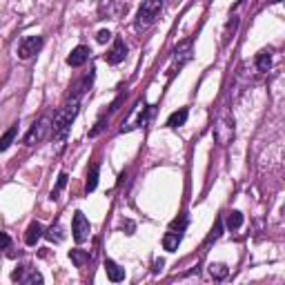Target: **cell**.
<instances>
[{"label": "cell", "mask_w": 285, "mask_h": 285, "mask_svg": "<svg viewBox=\"0 0 285 285\" xmlns=\"http://www.w3.org/2000/svg\"><path fill=\"white\" fill-rule=\"evenodd\" d=\"M78 107H80V100H78V96H74V98L67 100V103L58 111H56L54 123H52V130H54V136H58L60 141H63V138L67 136V132H69L71 123H74L76 114H78Z\"/></svg>", "instance_id": "cell-1"}, {"label": "cell", "mask_w": 285, "mask_h": 285, "mask_svg": "<svg viewBox=\"0 0 285 285\" xmlns=\"http://www.w3.org/2000/svg\"><path fill=\"white\" fill-rule=\"evenodd\" d=\"M163 7H165V0H145V3L141 5V9H138V14H136V27L138 29L152 27L154 22L158 20Z\"/></svg>", "instance_id": "cell-2"}, {"label": "cell", "mask_w": 285, "mask_h": 285, "mask_svg": "<svg viewBox=\"0 0 285 285\" xmlns=\"http://www.w3.org/2000/svg\"><path fill=\"white\" fill-rule=\"evenodd\" d=\"M212 136L219 145H230L234 138V116L230 111L219 116V120L214 123V130H212Z\"/></svg>", "instance_id": "cell-3"}, {"label": "cell", "mask_w": 285, "mask_h": 285, "mask_svg": "<svg viewBox=\"0 0 285 285\" xmlns=\"http://www.w3.org/2000/svg\"><path fill=\"white\" fill-rule=\"evenodd\" d=\"M49 132H52V118L43 116V118L38 120L29 132H27V136H25V145H38V143H43L45 138L49 136Z\"/></svg>", "instance_id": "cell-4"}, {"label": "cell", "mask_w": 285, "mask_h": 285, "mask_svg": "<svg viewBox=\"0 0 285 285\" xmlns=\"http://www.w3.org/2000/svg\"><path fill=\"white\" fill-rule=\"evenodd\" d=\"M71 234H74V241L76 243H85L89 238V221L85 219V214H83V212H76V214H74Z\"/></svg>", "instance_id": "cell-5"}, {"label": "cell", "mask_w": 285, "mask_h": 285, "mask_svg": "<svg viewBox=\"0 0 285 285\" xmlns=\"http://www.w3.org/2000/svg\"><path fill=\"white\" fill-rule=\"evenodd\" d=\"M43 36H27L25 40H22L18 45V56L22 60H27V58H31L33 54H38L43 49Z\"/></svg>", "instance_id": "cell-6"}, {"label": "cell", "mask_w": 285, "mask_h": 285, "mask_svg": "<svg viewBox=\"0 0 285 285\" xmlns=\"http://www.w3.org/2000/svg\"><path fill=\"white\" fill-rule=\"evenodd\" d=\"M125 56H127V45L125 40H120V38H116L114 40V47L109 49L107 54H105V60H107L109 65H118L125 60Z\"/></svg>", "instance_id": "cell-7"}, {"label": "cell", "mask_w": 285, "mask_h": 285, "mask_svg": "<svg viewBox=\"0 0 285 285\" xmlns=\"http://www.w3.org/2000/svg\"><path fill=\"white\" fill-rule=\"evenodd\" d=\"M89 58V49L85 47V45H78L76 49H71V54L67 56V65L69 67H83L87 63Z\"/></svg>", "instance_id": "cell-8"}, {"label": "cell", "mask_w": 285, "mask_h": 285, "mask_svg": "<svg viewBox=\"0 0 285 285\" xmlns=\"http://www.w3.org/2000/svg\"><path fill=\"white\" fill-rule=\"evenodd\" d=\"M105 272H107V276H109V281H114V283H120L123 278H125V270L118 265V263H114L111 259L105 261Z\"/></svg>", "instance_id": "cell-9"}, {"label": "cell", "mask_w": 285, "mask_h": 285, "mask_svg": "<svg viewBox=\"0 0 285 285\" xmlns=\"http://www.w3.org/2000/svg\"><path fill=\"white\" fill-rule=\"evenodd\" d=\"M40 236H43V225H40V223H38V221L29 223V227H27V232H25V243L27 245H36Z\"/></svg>", "instance_id": "cell-10"}, {"label": "cell", "mask_w": 285, "mask_h": 285, "mask_svg": "<svg viewBox=\"0 0 285 285\" xmlns=\"http://www.w3.org/2000/svg\"><path fill=\"white\" fill-rule=\"evenodd\" d=\"M181 238H183V234L181 232H167L165 236H163V248L167 250V252H176L178 250V245H181Z\"/></svg>", "instance_id": "cell-11"}, {"label": "cell", "mask_w": 285, "mask_h": 285, "mask_svg": "<svg viewBox=\"0 0 285 285\" xmlns=\"http://www.w3.org/2000/svg\"><path fill=\"white\" fill-rule=\"evenodd\" d=\"M18 136V125H11L7 132L0 136V152H7L11 147V143H14V138Z\"/></svg>", "instance_id": "cell-12"}, {"label": "cell", "mask_w": 285, "mask_h": 285, "mask_svg": "<svg viewBox=\"0 0 285 285\" xmlns=\"http://www.w3.org/2000/svg\"><path fill=\"white\" fill-rule=\"evenodd\" d=\"M98 172H100V165L98 163H94L92 167H89V172H87V183H85V189L87 192H94L98 185Z\"/></svg>", "instance_id": "cell-13"}, {"label": "cell", "mask_w": 285, "mask_h": 285, "mask_svg": "<svg viewBox=\"0 0 285 285\" xmlns=\"http://www.w3.org/2000/svg\"><path fill=\"white\" fill-rule=\"evenodd\" d=\"M272 67V54L267 52V49H263V52L256 54V69L259 71H267Z\"/></svg>", "instance_id": "cell-14"}, {"label": "cell", "mask_w": 285, "mask_h": 285, "mask_svg": "<svg viewBox=\"0 0 285 285\" xmlns=\"http://www.w3.org/2000/svg\"><path fill=\"white\" fill-rule=\"evenodd\" d=\"M187 116H189V111L183 107V109H178V111H174V114L167 118V125L170 127H181V125H185V120H187Z\"/></svg>", "instance_id": "cell-15"}, {"label": "cell", "mask_w": 285, "mask_h": 285, "mask_svg": "<svg viewBox=\"0 0 285 285\" xmlns=\"http://www.w3.org/2000/svg\"><path fill=\"white\" fill-rule=\"evenodd\" d=\"M192 58V49H183V52H176V56H174V60H172V71L176 69V67H183L187 63V60Z\"/></svg>", "instance_id": "cell-16"}, {"label": "cell", "mask_w": 285, "mask_h": 285, "mask_svg": "<svg viewBox=\"0 0 285 285\" xmlns=\"http://www.w3.org/2000/svg\"><path fill=\"white\" fill-rule=\"evenodd\" d=\"M210 274H212V278L221 281V278H225L227 274H230V270H227L225 263H212L210 265Z\"/></svg>", "instance_id": "cell-17"}, {"label": "cell", "mask_w": 285, "mask_h": 285, "mask_svg": "<svg viewBox=\"0 0 285 285\" xmlns=\"http://www.w3.org/2000/svg\"><path fill=\"white\" fill-rule=\"evenodd\" d=\"M69 259H71V263H76V267H83L89 261V254L87 252H83V250H71L69 252Z\"/></svg>", "instance_id": "cell-18"}, {"label": "cell", "mask_w": 285, "mask_h": 285, "mask_svg": "<svg viewBox=\"0 0 285 285\" xmlns=\"http://www.w3.org/2000/svg\"><path fill=\"white\" fill-rule=\"evenodd\" d=\"M243 225V214L241 212H230V214H227V227H230V230H238V227Z\"/></svg>", "instance_id": "cell-19"}, {"label": "cell", "mask_w": 285, "mask_h": 285, "mask_svg": "<svg viewBox=\"0 0 285 285\" xmlns=\"http://www.w3.org/2000/svg\"><path fill=\"white\" fill-rule=\"evenodd\" d=\"M221 234H223V221L219 219V221L214 223V227H212V234H210V236H208V241H205V245H210L212 241H216V238H219Z\"/></svg>", "instance_id": "cell-20"}, {"label": "cell", "mask_w": 285, "mask_h": 285, "mask_svg": "<svg viewBox=\"0 0 285 285\" xmlns=\"http://www.w3.org/2000/svg\"><path fill=\"white\" fill-rule=\"evenodd\" d=\"M22 283H27V285H33V283H43V274L40 272H29V276H22Z\"/></svg>", "instance_id": "cell-21"}, {"label": "cell", "mask_w": 285, "mask_h": 285, "mask_svg": "<svg viewBox=\"0 0 285 285\" xmlns=\"http://www.w3.org/2000/svg\"><path fill=\"white\" fill-rule=\"evenodd\" d=\"M65 185H67V174L63 172V174L58 176V183H56V189L52 192V198H56V196H58V192H60V189H63Z\"/></svg>", "instance_id": "cell-22"}, {"label": "cell", "mask_w": 285, "mask_h": 285, "mask_svg": "<svg viewBox=\"0 0 285 285\" xmlns=\"http://www.w3.org/2000/svg\"><path fill=\"white\" fill-rule=\"evenodd\" d=\"M58 232H60V225L52 227V230L47 232V238H49V241H54V238H56V241H60V238H63V234H58Z\"/></svg>", "instance_id": "cell-23"}, {"label": "cell", "mask_w": 285, "mask_h": 285, "mask_svg": "<svg viewBox=\"0 0 285 285\" xmlns=\"http://www.w3.org/2000/svg\"><path fill=\"white\" fill-rule=\"evenodd\" d=\"M9 245H11L9 234H7V232H0V250H7Z\"/></svg>", "instance_id": "cell-24"}, {"label": "cell", "mask_w": 285, "mask_h": 285, "mask_svg": "<svg viewBox=\"0 0 285 285\" xmlns=\"http://www.w3.org/2000/svg\"><path fill=\"white\" fill-rule=\"evenodd\" d=\"M236 25H238V18H236V16H234V18H232L230 22H227V29H225V43L230 40V29L234 31V27H236Z\"/></svg>", "instance_id": "cell-25"}, {"label": "cell", "mask_w": 285, "mask_h": 285, "mask_svg": "<svg viewBox=\"0 0 285 285\" xmlns=\"http://www.w3.org/2000/svg\"><path fill=\"white\" fill-rule=\"evenodd\" d=\"M109 38H111L109 29H100V31H98V36H96V40H98V43H107Z\"/></svg>", "instance_id": "cell-26"}, {"label": "cell", "mask_w": 285, "mask_h": 285, "mask_svg": "<svg viewBox=\"0 0 285 285\" xmlns=\"http://www.w3.org/2000/svg\"><path fill=\"white\" fill-rule=\"evenodd\" d=\"M274 3H281V0H274Z\"/></svg>", "instance_id": "cell-27"}]
</instances>
